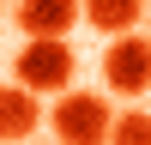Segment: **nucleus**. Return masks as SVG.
Masks as SVG:
<instances>
[{
	"label": "nucleus",
	"mask_w": 151,
	"mask_h": 145,
	"mask_svg": "<svg viewBox=\"0 0 151 145\" xmlns=\"http://www.w3.org/2000/svg\"><path fill=\"white\" fill-rule=\"evenodd\" d=\"M42 127L55 133V145H109L115 109L103 91H60L55 109L42 115Z\"/></svg>",
	"instance_id": "obj_1"
},
{
	"label": "nucleus",
	"mask_w": 151,
	"mask_h": 145,
	"mask_svg": "<svg viewBox=\"0 0 151 145\" xmlns=\"http://www.w3.org/2000/svg\"><path fill=\"white\" fill-rule=\"evenodd\" d=\"M12 72L30 97H60L73 91V42H60V36H24L18 60H12Z\"/></svg>",
	"instance_id": "obj_2"
},
{
	"label": "nucleus",
	"mask_w": 151,
	"mask_h": 145,
	"mask_svg": "<svg viewBox=\"0 0 151 145\" xmlns=\"http://www.w3.org/2000/svg\"><path fill=\"white\" fill-rule=\"evenodd\" d=\"M145 24H151V12H145Z\"/></svg>",
	"instance_id": "obj_8"
},
{
	"label": "nucleus",
	"mask_w": 151,
	"mask_h": 145,
	"mask_svg": "<svg viewBox=\"0 0 151 145\" xmlns=\"http://www.w3.org/2000/svg\"><path fill=\"white\" fill-rule=\"evenodd\" d=\"M79 12H85V24H91V30H103V36H127L133 24L145 18V0H79Z\"/></svg>",
	"instance_id": "obj_6"
},
{
	"label": "nucleus",
	"mask_w": 151,
	"mask_h": 145,
	"mask_svg": "<svg viewBox=\"0 0 151 145\" xmlns=\"http://www.w3.org/2000/svg\"><path fill=\"white\" fill-rule=\"evenodd\" d=\"M12 18H18L24 36H60V42H67V30L85 18V12H79V0H18Z\"/></svg>",
	"instance_id": "obj_5"
},
{
	"label": "nucleus",
	"mask_w": 151,
	"mask_h": 145,
	"mask_svg": "<svg viewBox=\"0 0 151 145\" xmlns=\"http://www.w3.org/2000/svg\"><path fill=\"white\" fill-rule=\"evenodd\" d=\"M42 97H30L24 85H0V145H24L42 127Z\"/></svg>",
	"instance_id": "obj_4"
},
{
	"label": "nucleus",
	"mask_w": 151,
	"mask_h": 145,
	"mask_svg": "<svg viewBox=\"0 0 151 145\" xmlns=\"http://www.w3.org/2000/svg\"><path fill=\"white\" fill-rule=\"evenodd\" d=\"M109 145H151V115H145V109H127V115H115V127H109Z\"/></svg>",
	"instance_id": "obj_7"
},
{
	"label": "nucleus",
	"mask_w": 151,
	"mask_h": 145,
	"mask_svg": "<svg viewBox=\"0 0 151 145\" xmlns=\"http://www.w3.org/2000/svg\"><path fill=\"white\" fill-rule=\"evenodd\" d=\"M103 85L115 97H145L151 91V36H139V30L109 36V48H103Z\"/></svg>",
	"instance_id": "obj_3"
}]
</instances>
